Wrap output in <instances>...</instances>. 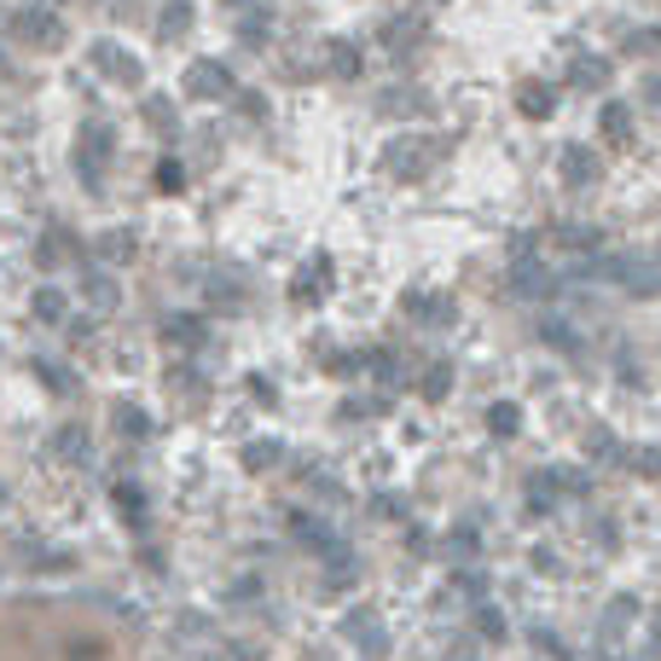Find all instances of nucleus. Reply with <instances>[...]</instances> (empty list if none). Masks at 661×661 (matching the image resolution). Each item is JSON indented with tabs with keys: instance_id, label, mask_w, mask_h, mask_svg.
Masks as SVG:
<instances>
[{
	"instance_id": "nucleus-8",
	"label": "nucleus",
	"mask_w": 661,
	"mask_h": 661,
	"mask_svg": "<svg viewBox=\"0 0 661 661\" xmlns=\"http://www.w3.org/2000/svg\"><path fill=\"white\" fill-rule=\"evenodd\" d=\"M330 284H337V261H330L325 250L302 267V273L291 279V302H302V307H314V302H325L330 296Z\"/></svg>"
},
{
	"instance_id": "nucleus-36",
	"label": "nucleus",
	"mask_w": 661,
	"mask_h": 661,
	"mask_svg": "<svg viewBox=\"0 0 661 661\" xmlns=\"http://www.w3.org/2000/svg\"><path fill=\"white\" fill-rule=\"evenodd\" d=\"M337 412H343V418H383L389 401H383V395H348Z\"/></svg>"
},
{
	"instance_id": "nucleus-46",
	"label": "nucleus",
	"mask_w": 661,
	"mask_h": 661,
	"mask_svg": "<svg viewBox=\"0 0 661 661\" xmlns=\"http://www.w3.org/2000/svg\"><path fill=\"white\" fill-rule=\"evenodd\" d=\"M534 650H546V656H563V638H557V632H534Z\"/></svg>"
},
{
	"instance_id": "nucleus-39",
	"label": "nucleus",
	"mask_w": 661,
	"mask_h": 661,
	"mask_svg": "<svg viewBox=\"0 0 661 661\" xmlns=\"http://www.w3.org/2000/svg\"><path fill=\"white\" fill-rule=\"evenodd\" d=\"M632 615H638V597H615L609 615H604V627H609V632H621V627L632 621Z\"/></svg>"
},
{
	"instance_id": "nucleus-33",
	"label": "nucleus",
	"mask_w": 661,
	"mask_h": 661,
	"mask_svg": "<svg viewBox=\"0 0 661 661\" xmlns=\"http://www.w3.org/2000/svg\"><path fill=\"white\" fill-rule=\"evenodd\" d=\"M35 320H41V325H58V320H65V291L41 284V291H35Z\"/></svg>"
},
{
	"instance_id": "nucleus-17",
	"label": "nucleus",
	"mask_w": 661,
	"mask_h": 661,
	"mask_svg": "<svg viewBox=\"0 0 661 661\" xmlns=\"http://www.w3.org/2000/svg\"><path fill=\"white\" fill-rule=\"evenodd\" d=\"M111 505H116V516H122L128 528H146V493H139L134 482H116V488H111Z\"/></svg>"
},
{
	"instance_id": "nucleus-28",
	"label": "nucleus",
	"mask_w": 661,
	"mask_h": 661,
	"mask_svg": "<svg viewBox=\"0 0 661 661\" xmlns=\"http://www.w3.org/2000/svg\"><path fill=\"white\" fill-rule=\"evenodd\" d=\"M284 459V447L273 441V436H267V441H250V447H244V470H250V477H261V470H273Z\"/></svg>"
},
{
	"instance_id": "nucleus-6",
	"label": "nucleus",
	"mask_w": 661,
	"mask_h": 661,
	"mask_svg": "<svg viewBox=\"0 0 661 661\" xmlns=\"http://www.w3.org/2000/svg\"><path fill=\"white\" fill-rule=\"evenodd\" d=\"M401 307H406L412 325H429V330H447L452 320H459V302L441 296V291H406Z\"/></svg>"
},
{
	"instance_id": "nucleus-18",
	"label": "nucleus",
	"mask_w": 661,
	"mask_h": 661,
	"mask_svg": "<svg viewBox=\"0 0 661 661\" xmlns=\"http://www.w3.org/2000/svg\"><path fill=\"white\" fill-rule=\"evenodd\" d=\"M284 523H291V534H296L302 546H314V551H330V546H337V534H325V523H320V516H307V511H291Z\"/></svg>"
},
{
	"instance_id": "nucleus-40",
	"label": "nucleus",
	"mask_w": 661,
	"mask_h": 661,
	"mask_svg": "<svg viewBox=\"0 0 661 661\" xmlns=\"http://www.w3.org/2000/svg\"><path fill=\"white\" fill-rule=\"evenodd\" d=\"M627 464L638 470V477H661V447H638V452H627Z\"/></svg>"
},
{
	"instance_id": "nucleus-22",
	"label": "nucleus",
	"mask_w": 661,
	"mask_h": 661,
	"mask_svg": "<svg viewBox=\"0 0 661 661\" xmlns=\"http://www.w3.org/2000/svg\"><path fill=\"white\" fill-rule=\"evenodd\" d=\"M429 35V24H424V18L418 12H406V24H401V18H395V24H383V47H418V41Z\"/></svg>"
},
{
	"instance_id": "nucleus-43",
	"label": "nucleus",
	"mask_w": 661,
	"mask_h": 661,
	"mask_svg": "<svg viewBox=\"0 0 661 661\" xmlns=\"http://www.w3.org/2000/svg\"><path fill=\"white\" fill-rule=\"evenodd\" d=\"M627 53H661V30H632L627 35Z\"/></svg>"
},
{
	"instance_id": "nucleus-42",
	"label": "nucleus",
	"mask_w": 661,
	"mask_h": 661,
	"mask_svg": "<svg viewBox=\"0 0 661 661\" xmlns=\"http://www.w3.org/2000/svg\"><path fill=\"white\" fill-rule=\"evenodd\" d=\"M477 627H482V638H505V615L493 609V604H482L477 609Z\"/></svg>"
},
{
	"instance_id": "nucleus-32",
	"label": "nucleus",
	"mask_w": 661,
	"mask_h": 661,
	"mask_svg": "<svg viewBox=\"0 0 661 661\" xmlns=\"http://www.w3.org/2000/svg\"><path fill=\"white\" fill-rule=\"evenodd\" d=\"M452 395V360H436L424 371V401H447Z\"/></svg>"
},
{
	"instance_id": "nucleus-38",
	"label": "nucleus",
	"mask_w": 661,
	"mask_h": 661,
	"mask_svg": "<svg viewBox=\"0 0 661 661\" xmlns=\"http://www.w3.org/2000/svg\"><path fill=\"white\" fill-rule=\"evenodd\" d=\"M35 378L53 383V395H70V389H76V378H70L65 366H53V360H35Z\"/></svg>"
},
{
	"instance_id": "nucleus-27",
	"label": "nucleus",
	"mask_w": 661,
	"mask_h": 661,
	"mask_svg": "<svg viewBox=\"0 0 661 661\" xmlns=\"http://www.w3.org/2000/svg\"><path fill=\"white\" fill-rule=\"evenodd\" d=\"M366 371H371V378H378L383 389H395V383H401V355H395V348H371V355H366Z\"/></svg>"
},
{
	"instance_id": "nucleus-31",
	"label": "nucleus",
	"mask_w": 661,
	"mask_h": 661,
	"mask_svg": "<svg viewBox=\"0 0 661 661\" xmlns=\"http://www.w3.org/2000/svg\"><path fill=\"white\" fill-rule=\"evenodd\" d=\"M586 459H627V452H621V441H615V429L597 424V429H586Z\"/></svg>"
},
{
	"instance_id": "nucleus-4",
	"label": "nucleus",
	"mask_w": 661,
	"mask_h": 661,
	"mask_svg": "<svg viewBox=\"0 0 661 661\" xmlns=\"http://www.w3.org/2000/svg\"><path fill=\"white\" fill-rule=\"evenodd\" d=\"M505 291H511L516 302H546V296L557 291V273H551L546 261H534V256H516V261H511Z\"/></svg>"
},
{
	"instance_id": "nucleus-48",
	"label": "nucleus",
	"mask_w": 661,
	"mask_h": 661,
	"mask_svg": "<svg viewBox=\"0 0 661 661\" xmlns=\"http://www.w3.org/2000/svg\"><path fill=\"white\" fill-rule=\"evenodd\" d=\"M371 511H378V516H401V500H395V493H383V500L371 505Z\"/></svg>"
},
{
	"instance_id": "nucleus-16",
	"label": "nucleus",
	"mask_w": 661,
	"mask_h": 661,
	"mask_svg": "<svg viewBox=\"0 0 661 661\" xmlns=\"http://www.w3.org/2000/svg\"><path fill=\"white\" fill-rule=\"evenodd\" d=\"M88 452H93V441H88V429H81V424H65L53 436V459L58 464H88Z\"/></svg>"
},
{
	"instance_id": "nucleus-47",
	"label": "nucleus",
	"mask_w": 661,
	"mask_h": 661,
	"mask_svg": "<svg viewBox=\"0 0 661 661\" xmlns=\"http://www.w3.org/2000/svg\"><path fill=\"white\" fill-rule=\"evenodd\" d=\"M452 551L470 557V551H477V534H470V528H464V534H452Z\"/></svg>"
},
{
	"instance_id": "nucleus-5",
	"label": "nucleus",
	"mask_w": 661,
	"mask_h": 661,
	"mask_svg": "<svg viewBox=\"0 0 661 661\" xmlns=\"http://www.w3.org/2000/svg\"><path fill=\"white\" fill-rule=\"evenodd\" d=\"M88 58L99 65V76H105V81H116V88H139V76H146V70H139V58L122 47V41H93Z\"/></svg>"
},
{
	"instance_id": "nucleus-35",
	"label": "nucleus",
	"mask_w": 661,
	"mask_h": 661,
	"mask_svg": "<svg viewBox=\"0 0 661 661\" xmlns=\"http://www.w3.org/2000/svg\"><path fill=\"white\" fill-rule=\"evenodd\" d=\"M267 35H273V24H267V7L244 12V24H238V41H244V47H261Z\"/></svg>"
},
{
	"instance_id": "nucleus-51",
	"label": "nucleus",
	"mask_w": 661,
	"mask_h": 661,
	"mask_svg": "<svg viewBox=\"0 0 661 661\" xmlns=\"http://www.w3.org/2000/svg\"><path fill=\"white\" fill-rule=\"evenodd\" d=\"M418 7H447V0H418Z\"/></svg>"
},
{
	"instance_id": "nucleus-41",
	"label": "nucleus",
	"mask_w": 661,
	"mask_h": 661,
	"mask_svg": "<svg viewBox=\"0 0 661 661\" xmlns=\"http://www.w3.org/2000/svg\"><path fill=\"white\" fill-rule=\"evenodd\" d=\"M180 186H186V169H180L175 157H163L157 163V192H180Z\"/></svg>"
},
{
	"instance_id": "nucleus-12",
	"label": "nucleus",
	"mask_w": 661,
	"mask_h": 661,
	"mask_svg": "<svg viewBox=\"0 0 661 661\" xmlns=\"http://www.w3.org/2000/svg\"><path fill=\"white\" fill-rule=\"evenodd\" d=\"M516 111H523L528 122H546V116H557V88H551V81H540V76L516 81Z\"/></svg>"
},
{
	"instance_id": "nucleus-1",
	"label": "nucleus",
	"mask_w": 661,
	"mask_h": 661,
	"mask_svg": "<svg viewBox=\"0 0 661 661\" xmlns=\"http://www.w3.org/2000/svg\"><path fill=\"white\" fill-rule=\"evenodd\" d=\"M581 273L621 284L627 296H661V256H592Z\"/></svg>"
},
{
	"instance_id": "nucleus-19",
	"label": "nucleus",
	"mask_w": 661,
	"mask_h": 661,
	"mask_svg": "<svg viewBox=\"0 0 661 661\" xmlns=\"http://www.w3.org/2000/svg\"><path fill=\"white\" fill-rule=\"evenodd\" d=\"M81 296H88L93 314H111V307H116V279L99 273V267H88V279H81Z\"/></svg>"
},
{
	"instance_id": "nucleus-10",
	"label": "nucleus",
	"mask_w": 661,
	"mask_h": 661,
	"mask_svg": "<svg viewBox=\"0 0 661 661\" xmlns=\"http://www.w3.org/2000/svg\"><path fill=\"white\" fill-rule=\"evenodd\" d=\"M557 169H563V186H574V192H586V186H597V175H604V157H597L592 146H563V157H557Z\"/></svg>"
},
{
	"instance_id": "nucleus-26",
	"label": "nucleus",
	"mask_w": 661,
	"mask_h": 661,
	"mask_svg": "<svg viewBox=\"0 0 661 661\" xmlns=\"http://www.w3.org/2000/svg\"><path fill=\"white\" fill-rule=\"evenodd\" d=\"M111 424H116L128 441H146V436H152V418H146L139 406H128V401H122V406H111Z\"/></svg>"
},
{
	"instance_id": "nucleus-20",
	"label": "nucleus",
	"mask_w": 661,
	"mask_h": 661,
	"mask_svg": "<svg viewBox=\"0 0 661 661\" xmlns=\"http://www.w3.org/2000/svg\"><path fill=\"white\" fill-rule=\"evenodd\" d=\"M488 429L500 441H516V436H523V406H516V401H493L488 406Z\"/></svg>"
},
{
	"instance_id": "nucleus-14",
	"label": "nucleus",
	"mask_w": 661,
	"mask_h": 661,
	"mask_svg": "<svg viewBox=\"0 0 661 661\" xmlns=\"http://www.w3.org/2000/svg\"><path fill=\"white\" fill-rule=\"evenodd\" d=\"M325 65H330V76L337 81H355L366 65H360V41H348V35H337V41H325Z\"/></svg>"
},
{
	"instance_id": "nucleus-45",
	"label": "nucleus",
	"mask_w": 661,
	"mask_h": 661,
	"mask_svg": "<svg viewBox=\"0 0 661 661\" xmlns=\"http://www.w3.org/2000/svg\"><path fill=\"white\" fill-rule=\"evenodd\" d=\"M250 395H256L261 406H279V389H273V383H267V378H250Z\"/></svg>"
},
{
	"instance_id": "nucleus-7",
	"label": "nucleus",
	"mask_w": 661,
	"mask_h": 661,
	"mask_svg": "<svg viewBox=\"0 0 661 661\" xmlns=\"http://www.w3.org/2000/svg\"><path fill=\"white\" fill-rule=\"evenodd\" d=\"M53 12H58V7H35V0H30L24 12H18V35H24L30 47H41V53L65 47V24H58Z\"/></svg>"
},
{
	"instance_id": "nucleus-53",
	"label": "nucleus",
	"mask_w": 661,
	"mask_h": 661,
	"mask_svg": "<svg viewBox=\"0 0 661 661\" xmlns=\"http://www.w3.org/2000/svg\"><path fill=\"white\" fill-rule=\"evenodd\" d=\"M0 505H7V488H0Z\"/></svg>"
},
{
	"instance_id": "nucleus-44",
	"label": "nucleus",
	"mask_w": 661,
	"mask_h": 661,
	"mask_svg": "<svg viewBox=\"0 0 661 661\" xmlns=\"http://www.w3.org/2000/svg\"><path fill=\"white\" fill-rule=\"evenodd\" d=\"M238 111L250 116V122H261V116H267V99H261V93H238Z\"/></svg>"
},
{
	"instance_id": "nucleus-11",
	"label": "nucleus",
	"mask_w": 661,
	"mask_h": 661,
	"mask_svg": "<svg viewBox=\"0 0 661 661\" xmlns=\"http://www.w3.org/2000/svg\"><path fill=\"white\" fill-rule=\"evenodd\" d=\"M343 638H348V645H360L366 656H383L389 650V632L378 627V615H371V609H348L343 615Z\"/></svg>"
},
{
	"instance_id": "nucleus-23",
	"label": "nucleus",
	"mask_w": 661,
	"mask_h": 661,
	"mask_svg": "<svg viewBox=\"0 0 661 661\" xmlns=\"http://www.w3.org/2000/svg\"><path fill=\"white\" fill-rule=\"evenodd\" d=\"M70 233H65V226H47V233H41V244H35V261L41 267H58V261H70Z\"/></svg>"
},
{
	"instance_id": "nucleus-49",
	"label": "nucleus",
	"mask_w": 661,
	"mask_h": 661,
	"mask_svg": "<svg viewBox=\"0 0 661 661\" xmlns=\"http://www.w3.org/2000/svg\"><path fill=\"white\" fill-rule=\"evenodd\" d=\"M221 7H233V12H256V7H267V0H221Z\"/></svg>"
},
{
	"instance_id": "nucleus-13",
	"label": "nucleus",
	"mask_w": 661,
	"mask_h": 661,
	"mask_svg": "<svg viewBox=\"0 0 661 661\" xmlns=\"http://www.w3.org/2000/svg\"><path fill=\"white\" fill-rule=\"evenodd\" d=\"M597 134H604V146H632V105H621V99H604V111H597Z\"/></svg>"
},
{
	"instance_id": "nucleus-15",
	"label": "nucleus",
	"mask_w": 661,
	"mask_h": 661,
	"mask_svg": "<svg viewBox=\"0 0 661 661\" xmlns=\"http://www.w3.org/2000/svg\"><path fill=\"white\" fill-rule=\"evenodd\" d=\"M93 250H99V261L122 267V261H134V256H139V238L128 233V226H111V233H99V238H93Z\"/></svg>"
},
{
	"instance_id": "nucleus-21",
	"label": "nucleus",
	"mask_w": 661,
	"mask_h": 661,
	"mask_svg": "<svg viewBox=\"0 0 661 661\" xmlns=\"http://www.w3.org/2000/svg\"><path fill=\"white\" fill-rule=\"evenodd\" d=\"M609 58H597V53H581V58H574V65H569V81H574V88H604V81H609Z\"/></svg>"
},
{
	"instance_id": "nucleus-50",
	"label": "nucleus",
	"mask_w": 661,
	"mask_h": 661,
	"mask_svg": "<svg viewBox=\"0 0 661 661\" xmlns=\"http://www.w3.org/2000/svg\"><path fill=\"white\" fill-rule=\"evenodd\" d=\"M645 99H650V105H661V76H650V81H645Z\"/></svg>"
},
{
	"instance_id": "nucleus-52",
	"label": "nucleus",
	"mask_w": 661,
	"mask_h": 661,
	"mask_svg": "<svg viewBox=\"0 0 661 661\" xmlns=\"http://www.w3.org/2000/svg\"><path fill=\"white\" fill-rule=\"evenodd\" d=\"M35 7H58V0H35Z\"/></svg>"
},
{
	"instance_id": "nucleus-25",
	"label": "nucleus",
	"mask_w": 661,
	"mask_h": 661,
	"mask_svg": "<svg viewBox=\"0 0 661 661\" xmlns=\"http://www.w3.org/2000/svg\"><path fill=\"white\" fill-rule=\"evenodd\" d=\"M546 488H557V493H586L592 482H586V470H574V464H551V470H534Z\"/></svg>"
},
{
	"instance_id": "nucleus-9",
	"label": "nucleus",
	"mask_w": 661,
	"mask_h": 661,
	"mask_svg": "<svg viewBox=\"0 0 661 661\" xmlns=\"http://www.w3.org/2000/svg\"><path fill=\"white\" fill-rule=\"evenodd\" d=\"M233 93V70L221 65V58H192V70H186V99H226Z\"/></svg>"
},
{
	"instance_id": "nucleus-29",
	"label": "nucleus",
	"mask_w": 661,
	"mask_h": 661,
	"mask_svg": "<svg viewBox=\"0 0 661 661\" xmlns=\"http://www.w3.org/2000/svg\"><path fill=\"white\" fill-rule=\"evenodd\" d=\"M557 244H569V250H604V226H557Z\"/></svg>"
},
{
	"instance_id": "nucleus-30",
	"label": "nucleus",
	"mask_w": 661,
	"mask_h": 661,
	"mask_svg": "<svg viewBox=\"0 0 661 661\" xmlns=\"http://www.w3.org/2000/svg\"><path fill=\"white\" fill-rule=\"evenodd\" d=\"M186 24H192V0H169V7H163L157 35H163V41H175V35H186Z\"/></svg>"
},
{
	"instance_id": "nucleus-3",
	"label": "nucleus",
	"mask_w": 661,
	"mask_h": 661,
	"mask_svg": "<svg viewBox=\"0 0 661 661\" xmlns=\"http://www.w3.org/2000/svg\"><path fill=\"white\" fill-rule=\"evenodd\" d=\"M436 152H441V139H424V134L389 139V146H383V169L395 175V180H418V175H429Z\"/></svg>"
},
{
	"instance_id": "nucleus-34",
	"label": "nucleus",
	"mask_w": 661,
	"mask_h": 661,
	"mask_svg": "<svg viewBox=\"0 0 661 661\" xmlns=\"http://www.w3.org/2000/svg\"><path fill=\"white\" fill-rule=\"evenodd\" d=\"M146 122L157 134H169V128H180V116H175V99H163V93H152L146 99Z\"/></svg>"
},
{
	"instance_id": "nucleus-24",
	"label": "nucleus",
	"mask_w": 661,
	"mask_h": 661,
	"mask_svg": "<svg viewBox=\"0 0 661 661\" xmlns=\"http://www.w3.org/2000/svg\"><path fill=\"white\" fill-rule=\"evenodd\" d=\"M163 337H169L175 348H198L203 343V320L198 314H175V320H163Z\"/></svg>"
},
{
	"instance_id": "nucleus-2",
	"label": "nucleus",
	"mask_w": 661,
	"mask_h": 661,
	"mask_svg": "<svg viewBox=\"0 0 661 661\" xmlns=\"http://www.w3.org/2000/svg\"><path fill=\"white\" fill-rule=\"evenodd\" d=\"M111 157H116V128H111V122H81V134H76V175H81L88 192H105Z\"/></svg>"
},
{
	"instance_id": "nucleus-37",
	"label": "nucleus",
	"mask_w": 661,
	"mask_h": 661,
	"mask_svg": "<svg viewBox=\"0 0 661 661\" xmlns=\"http://www.w3.org/2000/svg\"><path fill=\"white\" fill-rule=\"evenodd\" d=\"M540 337H546L551 348H563V355H574V348H581V337H574V325H563V320H546V325H540Z\"/></svg>"
}]
</instances>
